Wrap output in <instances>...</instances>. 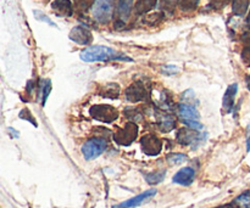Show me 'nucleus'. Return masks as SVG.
I'll return each instance as SVG.
<instances>
[{
  "label": "nucleus",
  "instance_id": "5701e85b",
  "mask_svg": "<svg viewBox=\"0 0 250 208\" xmlns=\"http://www.w3.org/2000/svg\"><path fill=\"white\" fill-rule=\"evenodd\" d=\"M177 4L178 0H161V9L167 12V14H172Z\"/></svg>",
  "mask_w": 250,
  "mask_h": 208
},
{
  "label": "nucleus",
  "instance_id": "cd10ccee",
  "mask_svg": "<svg viewBox=\"0 0 250 208\" xmlns=\"http://www.w3.org/2000/svg\"><path fill=\"white\" fill-rule=\"evenodd\" d=\"M242 58H243V61L247 65H250V46H246L243 49V51H242Z\"/></svg>",
  "mask_w": 250,
  "mask_h": 208
},
{
  "label": "nucleus",
  "instance_id": "f03ea898",
  "mask_svg": "<svg viewBox=\"0 0 250 208\" xmlns=\"http://www.w3.org/2000/svg\"><path fill=\"white\" fill-rule=\"evenodd\" d=\"M138 135V126L133 122H128L125 124L122 128L117 129L116 133L114 134V140L117 145L129 146Z\"/></svg>",
  "mask_w": 250,
  "mask_h": 208
},
{
  "label": "nucleus",
  "instance_id": "393cba45",
  "mask_svg": "<svg viewBox=\"0 0 250 208\" xmlns=\"http://www.w3.org/2000/svg\"><path fill=\"white\" fill-rule=\"evenodd\" d=\"M163 19H164L163 14H160V12H156V14L149 15V16L146 19V22H148V23H151V24H155V23H158V22H160Z\"/></svg>",
  "mask_w": 250,
  "mask_h": 208
},
{
  "label": "nucleus",
  "instance_id": "f8f14e48",
  "mask_svg": "<svg viewBox=\"0 0 250 208\" xmlns=\"http://www.w3.org/2000/svg\"><path fill=\"white\" fill-rule=\"evenodd\" d=\"M194 175H195V172L193 168L186 167V168H182L181 170H178V172L175 174V177H173L172 180L173 183H176V184L183 185V187H188V185L192 184L193 180H194Z\"/></svg>",
  "mask_w": 250,
  "mask_h": 208
},
{
  "label": "nucleus",
  "instance_id": "7c9ffc66",
  "mask_svg": "<svg viewBox=\"0 0 250 208\" xmlns=\"http://www.w3.org/2000/svg\"><path fill=\"white\" fill-rule=\"evenodd\" d=\"M247 150L250 151V136L248 138V141H247Z\"/></svg>",
  "mask_w": 250,
  "mask_h": 208
},
{
  "label": "nucleus",
  "instance_id": "f257e3e1",
  "mask_svg": "<svg viewBox=\"0 0 250 208\" xmlns=\"http://www.w3.org/2000/svg\"><path fill=\"white\" fill-rule=\"evenodd\" d=\"M81 58L84 62H97V61H111V60H122L132 61L129 57L120 55L114 49L107 48L103 45L89 46L81 53Z\"/></svg>",
  "mask_w": 250,
  "mask_h": 208
},
{
  "label": "nucleus",
  "instance_id": "b1692460",
  "mask_svg": "<svg viewBox=\"0 0 250 208\" xmlns=\"http://www.w3.org/2000/svg\"><path fill=\"white\" fill-rule=\"evenodd\" d=\"M167 161L171 165H178V163H182L186 161V156L182 153H175V155H170L167 157Z\"/></svg>",
  "mask_w": 250,
  "mask_h": 208
},
{
  "label": "nucleus",
  "instance_id": "20e7f679",
  "mask_svg": "<svg viewBox=\"0 0 250 208\" xmlns=\"http://www.w3.org/2000/svg\"><path fill=\"white\" fill-rule=\"evenodd\" d=\"M107 148V141L104 138H92L82 146V153L85 160L90 161L102 155Z\"/></svg>",
  "mask_w": 250,
  "mask_h": 208
},
{
  "label": "nucleus",
  "instance_id": "6e6552de",
  "mask_svg": "<svg viewBox=\"0 0 250 208\" xmlns=\"http://www.w3.org/2000/svg\"><path fill=\"white\" fill-rule=\"evenodd\" d=\"M146 97V90L142 83H133L126 89V99L131 102H139Z\"/></svg>",
  "mask_w": 250,
  "mask_h": 208
},
{
  "label": "nucleus",
  "instance_id": "c85d7f7f",
  "mask_svg": "<svg viewBox=\"0 0 250 208\" xmlns=\"http://www.w3.org/2000/svg\"><path fill=\"white\" fill-rule=\"evenodd\" d=\"M242 41L244 44H247V46H250V32H246V33L242 36Z\"/></svg>",
  "mask_w": 250,
  "mask_h": 208
},
{
  "label": "nucleus",
  "instance_id": "7ed1b4c3",
  "mask_svg": "<svg viewBox=\"0 0 250 208\" xmlns=\"http://www.w3.org/2000/svg\"><path fill=\"white\" fill-rule=\"evenodd\" d=\"M90 116L103 123H112L119 118V111L111 105H95L90 107Z\"/></svg>",
  "mask_w": 250,
  "mask_h": 208
},
{
  "label": "nucleus",
  "instance_id": "39448f33",
  "mask_svg": "<svg viewBox=\"0 0 250 208\" xmlns=\"http://www.w3.org/2000/svg\"><path fill=\"white\" fill-rule=\"evenodd\" d=\"M93 17L100 23H107L114 12V0H95L93 6Z\"/></svg>",
  "mask_w": 250,
  "mask_h": 208
},
{
  "label": "nucleus",
  "instance_id": "4be33fe9",
  "mask_svg": "<svg viewBox=\"0 0 250 208\" xmlns=\"http://www.w3.org/2000/svg\"><path fill=\"white\" fill-rule=\"evenodd\" d=\"M165 178V172H156V173H150V174L146 175V180L149 183V184H159L161 183Z\"/></svg>",
  "mask_w": 250,
  "mask_h": 208
},
{
  "label": "nucleus",
  "instance_id": "c756f323",
  "mask_svg": "<svg viewBox=\"0 0 250 208\" xmlns=\"http://www.w3.org/2000/svg\"><path fill=\"white\" fill-rule=\"evenodd\" d=\"M247 26H248V28L250 29V11H249L248 16H247Z\"/></svg>",
  "mask_w": 250,
  "mask_h": 208
},
{
  "label": "nucleus",
  "instance_id": "1a4fd4ad",
  "mask_svg": "<svg viewBox=\"0 0 250 208\" xmlns=\"http://www.w3.org/2000/svg\"><path fill=\"white\" fill-rule=\"evenodd\" d=\"M154 195H156L155 189L148 190V191L142 192L141 195H137L136 197H132V199L127 200V201L122 202V204L117 205V206H114L112 208H134V207L139 206V205H142L144 201H146L148 199H150V197H153Z\"/></svg>",
  "mask_w": 250,
  "mask_h": 208
},
{
  "label": "nucleus",
  "instance_id": "4468645a",
  "mask_svg": "<svg viewBox=\"0 0 250 208\" xmlns=\"http://www.w3.org/2000/svg\"><path fill=\"white\" fill-rule=\"evenodd\" d=\"M51 9L60 16H71L73 14V6L70 0H54Z\"/></svg>",
  "mask_w": 250,
  "mask_h": 208
},
{
  "label": "nucleus",
  "instance_id": "0eeeda50",
  "mask_svg": "<svg viewBox=\"0 0 250 208\" xmlns=\"http://www.w3.org/2000/svg\"><path fill=\"white\" fill-rule=\"evenodd\" d=\"M68 38L72 41H75L76 44H78V45H88L93 40L92 33L82 26L73 27L71 29L70 34H68Z\"/></svg>",
  "mask_w": 250,
  "mask_h": 208
},
{
  "label": "nucleus",
  "instance_id": "6ab92c4d",
  "mask_svg": "<svg viewBox=\"0 0 250 208\" xmlns=\"http://www.w3.org/2000/svg\"><path fill=\"white\" fill-rule=\"evenodd\" d=\"M249 7V0H232V10L237 16H244Z\"/></svg>",
  "mask_w": 250,
  "mask_h": 208
},
{
  "label": "nucleus",
  "instance_id": "2eb2a0df",
  "mask_svg": "<svg viewBox=\"0 0 250 208\" xmlns=\"http://www.w3.org/2000/svg\"><path fill=\"white\" fill-rule=\"evenodd\" d=\"M237 88H238V85L234 83V84L229 85V87L227 88L226 93H225L222 105H224V110L226 112H231L232 110H233L234 96H236V94H237Z\"/></svg>",
  "mask_w": 250,
  "mask_h": 208
},
{
  "label": "nucleus",
  "instance_id": "ddd939ff",
  "mask_svg": "<svg viewBox=\"0 0 250 208\" xmlns=\"http://www.w3.org/2000/svg\"><path fill=\"white\" fill-rule=\"evenodd\" d=\"M156 121H158L159 129L164 133H168L176 127V119L171 114L165 112H158L156 113Z\"/></svg>",
  "mask_w": 250,
  "mask_h": 208
},
{
  "label": "nucleus",
  "instance_id": "a211bd4d",
  "mask_svg": "<svg viewBox=\"0 0 250 208\" xmlns=\"http://www.w3.org/2000/svg\"><path fill=\"white\" fill-rule=\"evenodd\" d=\"M120 94V87L115 83H109L105 87H102L100 89L99 95H102L103 97H109V99H116Z\"/></svg>",
  "mask_w": 250,
  "mask_h": 208
},
{
  "label": "nucleus",
  "instance_id": "f3484780",
  "mask_svg": "<svg viewBox=\"0 0 250 208\" xmlns=\"http://www.w3.org/2000/svg\"><path fill=\"white\" fill-rule=\"evenodd\" d=\"M158 4V0H137L134 5V12L137 15H146L154 9Z\"/></svg>",
  "mask_w": 250,
  "mask_h": 208
},
{
  "label": "nucleus",
  "instance_id": "9b49d317",
  "mask_svg": "<svg viewBox=\"0 0 250 208\" xmlns=\"http://www.w3.org/2000/svg\"><path fill=\"white\" fill-rule=\"evenodd\" d=\"M178 114L182 118V121L185 123H189V122H199V112L195 110V107H193L189 104H182L178 109Z\"/></svg>",
  "mask_w": 250,
  "mask_h": 208
},
{
  "label": "nucleus",
  "instance_id": "a878e982",
  "mask_svg": "<svg viewBox=\"0 0 250 208\" xmlns=\"http://www.w3.org/2000/svg\"><path fill=\"white\" fill-rule=\"evenodd\" d=\"M51 92V82L50 80H45L43 85V105L45 104L46 99H48L49 94Z\"/></svg>",
  "mask_w": 250,
  "mask_h": 208
},
{
  "label": "nucleus",
  "instance_id": "2f4dec72",
  "mask_svg": "<svg viewBox=\"0 0 250 208\" xmlns=\"http://www.w3.org/2000/svg\"><path fill=\"white\" fill-rule=\"evenodd\" d=\"M247 87H248L249 92H250V77L247 78Z\"/></svg>",
  "mask_w": 250,
  "mask_h": 208
},
{
  "label": "nucleus",
  "instance_id": "aec40b11",
  "mask_svg": "<svg viewBox=\"0 0 250 208\" xmlns=\"http://www.w3.org/2000/svg\"><path fill=\"white\" fill-rule=\"evenodd\" d=\"M232 208H250V191L243 192L231 204Z\"/></svg>",
  "mask_w": 250,
  "mask_h": 208
},
{
  "label": "nucleus",
  "instance_id": "412c9836",
  "mask_svg": "<svg viewBox=\"0 0 250 208\" xmlns=\"http://www.w3.org/2000/svg\"><path fill=\"white\" fill-rule=\"evenodd\" d=\"M199 1L200 0H178V5L183 11H192L197 9Z\"/></svg>",
  "mask_w": 250,
  "mask_h": 208
},
{
  "label": "nucleus",
  "instance_id": "dca6fc26",
  "mask_svg": "<svg viewBox=\"0 0 250 208\" xmlns=\"http://www.w3.org/2000/svg\"><path fill=\"white\" fill-rule=\"evenodd\" d=\"M132 7H133V0H119V4H117V14H119L120 21L125 23V21L128 19L129 14L132 11Z\"/></svg>",
  "mask_w": 250,
  "mask_h": 208
},
{
  "label": "nucleus",
  "instance_id": "9d476101",
  "mask_svg": "<svg viewBox=\"0 0 250 208\" xmlns=\"http://www.w3.org/2000/svg\"><path fill=\"white\" fill-rule=\"evenodd\" d=\"M199 134L195 129L192 128H181L177 131V134H176V139L180 144L182 145H190V144L195 143V141L199 140Z\"/></svg>",
  "mask_w": 250,
  "mask_h": 208
},
{
  "label": "nucleus",
  "instance_id": "423d86ee",
  "mask_svg": "<svg viewBox=\"0 0 250 208\" xmlns=\"http://www.w3.org/2000/svg\"><path fill=\"white\" fill-rule=\"evenodd\" d=\"M141 146L142 150L146 155L148 156H156L161 152L163 149V143L159 138L151 134H146V135L142 136L141 139Z\"/></svg>",
  "mask_w": 250,
  "mask_h": 208
},
{
  "label": "nucleus",
  "instance_id": "bb28decb",
  "mask_svg": "<svg viewBox=\"0 0 250 208\" xmlns=\"http://www.w3.org/2000/svg\"><path fill=\"white\" fill-rule=\"evenodd\" d=\"M20 118H22V119H27V121H29V122H31V123L33 124V126H37L36 121H34V119H33V117H32L31 112H29L28 110H27V109L22 110V111L20 112Z\"/></svg>",
  "mask_w": 250,
  "mask_h": 208
}]
</instances>
